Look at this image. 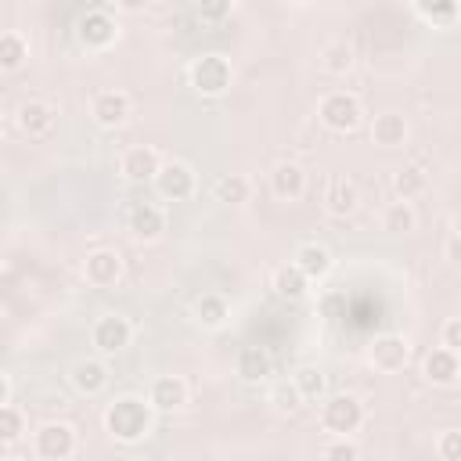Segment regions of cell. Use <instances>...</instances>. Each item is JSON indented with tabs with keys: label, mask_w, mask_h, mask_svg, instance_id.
Here are the masks:
<instances>
[{
	"label": "cell",
	"mask_w": 461,
	"mask_h": 461,
	"mask_svg": "<svg viewBox=\"0 0 461 461\" xmlns=\"http://www.w3.org/2000/svg\"><path fill=\"white\" fill-rule=\"evenodd\" d=\"M439 339H443V346H447V349L461 353V317H447V324H443Z\"/></svg>",
	"instance_id": "obj_37"
},
{
	"label": "cell",
	"mask_w": 461,
	"mask_h": 461,
	"mask_svg": "<svg viewBox=\"0 0 461 461\" xmlns=\"http://www.w3.org/2000/svg\"><path fill=\"white\" fill-rule=\"evenodd\" d=\"M0 461H29V457H22V454H4Z\"/></svg>",
	"instance_id": "obj_40"
},
{
	"label": "cell",
	"mask_w": 461,
	"mask_h": 461,
	"mask_svg": "<svg viewBox=\"0 0 461 461\" xmlns=\"http://www.w3.org/2000/svg\"><path fill=\"white\" fill-rule=\"evenodd\" d=\"M126 227H130V234H133L137 241H155V238H162V230H166V212H162L155 202H137V205H130V212H126Z\"/></svg>",
	"instance_id": "obj_13"
},
{
	"label": "cell",
	"mask_w": 461,
	"mask_h": 461,
	"mask_svg": "<svg viewBox=\"0 0 461 461\" xmlns=\"http://www.w3.org/2000/svg\"><path fill=\"white\" fill-rule=\"evenodd\" d=\"M230 14V0H209V4H198V18L202 22H220Z\"/></svg>",
	"instance_id": "obj_36"
},
{
	"label": "cell",
	"mask_w": 461,
	"mask_h": 461,
	"mask_svg": "<svg viewBox=\"0 0 461 461\" xmlns=\"http://www.w3.org/2000/svg\"><path fill=\"white\" fill-rule=\"evenodd\" d=\"M414 11L425 18V22H432V25H450L457 14H461V7L454 4V0H421V4H414Z\"/></svg>",
	"instance_id": "obj_32"
},
{
	"label": "cell",
	"mask_w": 461,
	"mask_h": 461,
	"mask_svg": "<svg viewBox=\"0 0 461 461\" xmlns=\"http://www.w3.org/2000/svg\"><path fill=\"white\" fill-rule=\"evenodd\" d=\"M393 191H396V198L411 202L414 194L425 191V169H421V166H403V169H396V173H393Z\"/></svg>",
	"instance_id": "obj_30"
},
{
	"label": "cell",
	"mask_w": 461,
	"mask_h": 461,
	"mask_svg": "<svg viewBox=\"0 0 461 461\" xmlns=\"http://www.w3.org/2000/svg\"><path fill=\"white\" fill-rule=\"evenodd\" d=\"M367 357H371V364H375L378 371H400V367L407 364V357H411V346H407L403 335H396V331H382V335H375Z\"/></svg>",
	"instance_id": "obj_11"
},
{
	"label": "cell",
	"mask_w": 461,
	"mask_h": 461,
	"mask_svg": "<svg viewBox=\"0 0 461 461\" xmlns=\"http://www.w3.org/2000/svg\"><path fill=\"white\" fill-rule=\"evenodd\" d=\"M212 194H216V202L241 205V202H249V180L241 173H223V176H216Z\"/></svg>",
	"instance_id": "obj_29"
},
{
	"label": "cell",
	"mask_w": 461,
	"mask_h": 461,
	"mask_svg": "<svg viewBox=\"0 0 461 461\" xmlns=\"http://www.w3.org/2000/svg\"><path fill=\"white\" fill-rule=\"evenodd\" d=\"M29 58V43H25V36L18 32V29H4L0 32V68H18L22 61Z\"/></svg>",
	"instance_id": "obj_27"
},
{
	"label": "cell",
	"mask_w": 461,
	"mask_h": 461,
	"mask_svg": "<svg viewBox=\"0 0 461 461\" xmlns=\"http://www.w3.org/2000/svg\"><path fill=\"white\" fill-rule=\"evenodd\" d=\"M90 115H94L97 126L115 130L130 119V97L122 90H97L94 101H90Z\"/></svg>",
	"instance_id": "obj_12"
},
{
	"label": "cell",
	"mask_w": 461,
	"mask_h": 461,
	"mask_svg": "<svg viewBox=\"0 0 461 461\" xmlns=\"http://www.w3.org/2000/svg\"><path fill=\"white\" fill-rule=\"evenodd\" d=\"M119 169H122L126 180H137V184L151 180V184H155V176H158V169H162V155H158L151 144H133V148L122 151Z\"/></svg>",
	"instance_id": "obj_10"
},
{
	"label": "cell",
	"mask_w": 461,
	"mask_h": 461,
	"mask_svg": "<svg viewBox=\"0 0 461 461\" xmlns=\"http://www.w3.org/2000/svg\"><path fill=\"white\" fill-rule=\"evenodd\" d=\"M321 461H360V450H357V443L349 436H335L331 443H324Z\"/></svg>",
	"instance_id": "obj_34"
},
{
	"label": "cell",
	"mask_w": 461,
	"mask_h": 461,
	"mask_svg": "<svg viewBox=\"0 0 461 461\" xmlns=\"http://www.w3.org/2000/svg\"><path fill=\"white\" fill-rule=\"evenodd\" d=\"M191 317H194V324H202V328H223L227 317H230V303H227L220 292H202V295L191 303Z\"/></svg>",
	"instance_id": "obj_20"
},
{
	"label": "cell",
	"mask_w": 461,
	"mask_h": 461,
	"mask_svg": "<svg viewBox=\"0 0 461 461\" xmlns=\"http://www.w3.org/2000/svg\"><path fill=\"white\" fill-rule=\"evenodd\" d=\"M421 375H425L432 385H454L457 375H461V360H457L454 349L436 346V349L425 353V360H421Z\"/></svg>",
	"instance_id": "obj_15"
},
{
	"label": "cell",
	"mask_w": 461,
	"mask_h": 461,
	"mask_svg": "<svg viewBox=\"0 0 461 461\" xmlns=\"http://www.w3.org/2000/svg\"><path fill=\"white\" fill-rule=\"evenodd\" d=\"M115 36H119V22L108 4H94L76 18V40L86 50H108Z\"/></svg>",
	"instance_id": "obj_2"
},
{
	"label": "cell",
	"mask_w": 461,
	"mask_h": 461,
	"mask_svg": "<svg viewBox=\"0 0 461 461\" xmlns=\"http://www.w3.org/2000/svg\"><path fill=\"white\" fill-rule=\"evenodd\" d=\"M447 259L461 263V234H457V230H454V234L447 238Z\"/></svg>",
	"instance_id": "obj_38"
},
{
	"label": "cell",
	"mask_w": 461,
	"mask_h": 461,
	"mask_svg": "<svg viewBox=\"0 0 461 461\" xmlns=\"http://www.w3.org/2000/svg\"><path fill=\"white\" fill-rule=\"evenodd\" d=\"M321 425L335 436H349L364 425V403L349 393H335L321 400Z\"/></svg>",
	"instance_id": "obj_5"
},
{
	"label": "cell",
	"mask_w": 461,
	"mask_h": 461,
	"mask_svg": "<svg viewBox=\"0 0 461 461\" xmlns=\"http://www.w3.org/2000/svg\"><path fill=\"white\" fill-rule=\"evenodd\" d=\"M155 191L166 198V202H187L194 194V169L180 158H169L162 162L158 176H155Z\"/></svg>",
	"instance_id": "obj_8"
},
{
	"label": "cell",
	"mask_w": 461,
	"mask_h": 461,
	"mask_svg": "<svg viewBox=\"0 0 461 461\" xmlns=\"http://www.w3.org/2000/svg\"><path fill=\"white\" fill-rule=\"evenodd\" d=\"M148 400L155 411H176L187 403V382L180 375H158L148 389Z\"/></svg>",
	"instance_id": "obj_17"
},
{
	"label": "cell",
	"mask_w": 461,
	"mask_h": 461,
	"mask_svg": "<svg viewBox=\"0 0 461 461\" xmlns=\"http://www.w3.org/2000/svg\"><path fill=\"white\" fill-rule=\"evenodd\" d=\"M11 393H14V385H11V375H0V407L14 403V400H11Z\"/></svg>",
	"instance_id": "obj_39"
},
{
	"label": "cell",
	"mask_w": 461,
	"mask_h": 461,
	"mask_svg": "<svg viewBox=\"0 0 461 461\" xmlns=\"http://www.w3.org/2000/svg\"><path fill=\"white\" fill-rule=\"evenodd\" d=\"M321 68L331 76H346L353 68V47L346 40H328L321 47Z\"/></svg>",
	"instance_id": "obj_26"
},
{
	"label": "cell",
	"mask_w": 461,
	"mask_h": 461,
	"mask_svg": "<svg viewBox=\"0 0 461 461\" xmlns=\"http://www.w3.org/2000/svg\"><path fill=\"white\" fill-rule=\"evenodd\" d=\"M54 115H58V112H54L47 101L29 97V101H22V104H18L14 122H18V130H22V133H29V137H43V133H50V130H54Z\"/></svg>",
	"instance_id": "obj_14"
},
{
	"label": "cell",
	"mask_w": 461,
	"mask_h": 461,
	"mask_svg": "<svg viewBox=\"0 0 461 461\" xmlns=\"http://www.w3.org/2000/svg\"><path fill=\"white\" fill-rule=\"evenodd\" d=\"M439 461H461V429H443L436 439Z\"/></svg>",
	"instance_id": "obj_35"
},
{
	"label": "cell",
	"mask_w": 461,
	"mask_h": 461,
	"mask_svg": "<svg viewBox=\"0 0 461 461\" xmlns=\"http://www.w3.org/2000/svg\"><path fill=\"white\" fill-rule=\"evenodd\" d=\"M187 79L202 97H220V94H227V86L234 79V68H230V61L223 54L212 50V54H198L187 65Z\"/></svg>",
	"instance_id": "obj_3"
},
{
	"label": "cell",
	"mask_w": 461,
	"mask_h": 461,
	"mask_svg": "<svg viewBox=\"0 0 461 461\" xmlns=\"http://www.w3.org/2000/svg\"><path fill=\"white\" fill-rule=\"evenodd\" d=\"M414 227H418V212H414L411 202L396 198V202L385 205V212H382V230H389V234H411Z\"/></svg>",
	"instance_id": "obj_25"
},
{
	"label": "cell",
	"mask_w": 461,
	"mask_h": 461,
	"mask_svg": "<svg viewBox=\"0 0 461 461\" xmlns=\"http://www.w3.org/2000/svg\"><path fill=\"white\" fill-rule=\"evenodd\" d=\"M83 277L94 288H112L122 277V256L115 249H94L83 259Z\"/></svg>",
	"instance_id": "obj_9"
},
{
	"label": "cell",
	"mask_w": 461,
	"mask_h": 461,
	"mask_svg": "<svg viewBox=\"0 0 461 461\" xmlns=\"http://www.w3.org/2000/svg\"><path fill=\"white\" fill-rule=\"evenodd\" d=\"M292 263L310 277V281H324L328 274H331V267H335V259H331V252L324 249V245H317V241H303L299 249H295V256H292Z\"/></svg>",
	"instance_id": "obj_19"
},
{
	"label": "cell",
	"mask_w": 461,
	"mask_h": 461,
	"mask_svg": "<svg viewBox=\"0 0 461 461\" xmlns=\"http://www.w3.org/2000/svg\"><path fill=\"white\" fill-rule=\"evenodd\" d=\"M22 432H25V414H22V407H18V403L0 407V439H4V447H14V443L22 439Z\"/></svg>",
	"instance_id": "obj_31"
},
{
	"label": "cell",
	"mask_w": 461,
	"mask_h": 461,
	"mask_svg": "<svg viewBox=\"0 0 461 461\" xmlns=\"http://www.w3.org/2000/svg\"><path fill=\"white\" fill-rule=\"evenodd\" d=\"M357 202H360L357 184L346 180V176H335V180L328 184V191H324V205H328L331 216H349V212L357 209Z\"/></svg>",
	"instance_id": "obj_24"
},
{
	"label": "cell",
	"mask_w": 461,
	"mask_h": 461,
	"mask_svg": "<svg viewBox=\"0 0 461 461\" xmlns=\"http://www.w3.org/2000/svg\"><path fill=\"white\" fill-rule=\"evenodd\" d=\"M267 400H270V407H274L277 414H292V411H299V407L306 403V400L299 396V389H295V382H292V378H288V382H277V385L270 389V396H267Z\"/></svg>",
	"instance_id": "obj_33"
},
{
	"label": "cell",
	"mask_w": 461,
	"mask_h": 461,
	"mask_svg": "<svg viewBox=\"0 0 461 461\" xmlns=\"http://www.w3.org/2000/svg\"><path fill=\"white\" fill-rule=\"evenodd\" d=\"M270 191L281 198V202H295L303 198L306 191V173L299 162H277L274 173H270Z\"/></svg>",
	"instance_id": "obj_18"
},
{
	"label": "cell",
	"mask_w": 461,
	"mask_h": 461,
	"mask_svg": "<svg viewBox=\"0 0 461 461\" xmlns=\"http://www.w3.org/2000/svg\"><path fill=\"white\" fill-rule=\"evenodd\" d=\"M292 382H295V389H299V396H303V400H324V389H328V375H324L321 367H313V364H303V367L292 375Z\"/></svg>",
	"instance_id": "obj_28"
},
{
	"label": "cell",
	"mask_w": 461,
	"mask_h": 461,
	"mask_svg": "<svg viewBox=\"0 0 461 461\" xmlns=\"http://www.w3.org/2000/svg\"><path fill=\"white\" fill-rule=\"evenodd\" d=\"M317 119H321L328 130H335V133H349V130L360 126L364 108H360L357 94H349V90H331V94L321 97V104H317Z\"/></svg>",
	"instance_id": "obj_4"
},
{
	"label": "cell",
	"mask_w": 461,
	"mask_h": 461,
	"mask_svg": "<svg viewBox=\"0 0 461 461\" xmlns=\"http://www.w3.org/2000/svg\"><path fill=\"white\" fill-rule=\"evenodd\" d=\"M270 353L263 349V346H241L238 349V357H234V371H238V378L241 382H263L267 375H270Z\"/></svg>",
	"instance_id": "obj_21"
},
{
	"label": "cell",
	"mask_w": 461,
	"mask_h": 461,
	"mask_svg": "<svg viewBox=\"0 0 461 461\" xmlns=\"http://www.w3.org/2000/svg\"><path fill=\"white\" fill-rule=\"evenodd\" d=\"M133 339V324L122 317V313H101L90 328V342L97 346V353L112 357V353H122Z\"/></svg>",
	"instance_id": "obj_7"
},
{
	"label": "cell",
	"mask_w": 461,
	"mask_h": 461,
	"mask_svg": "<svg viewBox=\"0 0 461 461\" xmlns=\"http://www.w3.org/2000/svg\"><path fill=\"white\" fill-rule=\"evenodd\" d=\"M270 288H274L281 299H303V295L310 292V277H306L295 263H281V267H274V274H270Z\"/></svg>",
	"instance_id": "obj_23"
},
{
	"label": "cell",
	"mask_w": 461,
	"mask_h": 461,
	"mask_svg": "<svg viewBox=\"0 0 461 461\" xmlns=\"http://www.w3.org/2000/svg\"><path fill=\"white\" fill-rule=\"evenodd\" d=\"M68 378H72V389H76V393L97 396V393L108 385V364L97 360V357H79V360L72 364Z\"/></svg>",
	"instance_id": "obj_16"
},
{
	"label": "cell",
	"mask_w": 461,
	"mask_h": 461,
	"mask_svg": "<svg viewBox=\"0 0 461 461\" xmlns=\"http://www.w3.org/2000/svg\"><path fill=\"white\" fill-rule=\"evenodd\" d=\"M371 140L382 148H400L407 140V119L400 112H382L371 119Z\"/></svg>",
	"instance_id": "obj_22"
},
{
	"label": "cell",
	"mask_w": 461,
	"mask_h": 461,
	"mask_svg": "<svg viewBox=\"0 0 461 461\" xmlns=\"http://www.w3.org/2000/svg\"><path fill=\"white\" fill-rule=\"evenodd\" d=\"M151 414H155L151 400H144L137 393H122L104 407V429L119 443H137L151 432Z\"/></svg>",
	"instance_id": "obj_1"
},
{
	"label": "cell",
	"mask_w": 461,
	"mask_h": 461,
	"mask_svg": "<svg viewBox=\"0 0 461 461\" xmlns=\"http://www.w3.org/2000/svg\"><path fill=\"white\" fill-rule=\"evenodd\" d=\"M32 447L43 461H65L76 454V429L68 421H43L32 436Z\"/></svg>",
	"instance_id": "obj_6"
}]
</instances>
